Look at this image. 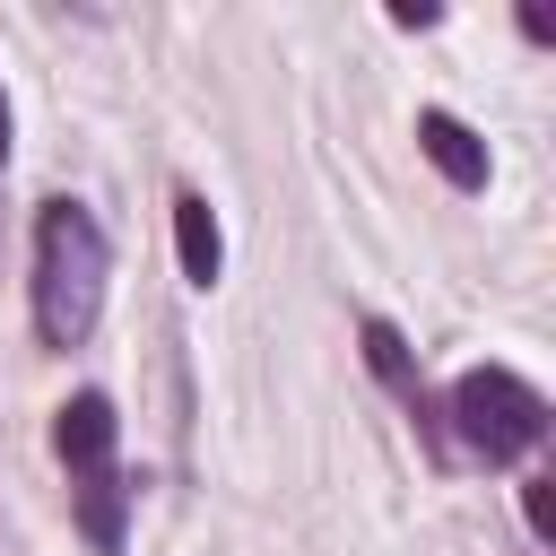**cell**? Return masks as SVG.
<instances>
[{
  "mask_svg": "<svg viewBox=\"0 0 556 556\" xmlns=\"http://www.w3.org/2000/svg\"><path fill=\"white\" fill-rule=\"evenodd\" d=\"M434 17H443L434 0H400V9H391V26H434Z\"/></svg>",
  "mask_w": 556,
  "mask_h": 556,
  "instance_id": "9c48e42d",
  "label": "cell"
},
{
  "mask_svg": "<svg viewBox=\"0 0 556 556\" xmlns=\"http://www.w3.org/2000/svg\"><path fill=\"white\" fill-rule=\"evenodd\" d=\"M104 278H113L104 226L78 200H43V217H35V339L78 348L104 313Z\"/></svg>",
  "mask_w": 556,
  "mask_h": 556,
  "instance_id": "6da1fadb",
  "label": "cell"
},
{
  "mask_svg": "<svg viewBox=\"0 0 556 556\" xmlns=\"http://www.w3.org/2000/svg\"><path fill=\"white\" fill-rule=\"evenodd\" d=\"M417 148H426V165H434L452 191H486V139H478L460 113L426 104V113H417Z\"/></svg>",
  "mask_w": 556,
  "mask_h": 556,
  "instance_id": "277c9868",
  "label": "cell"
},
{
  "mask_svg": "<svg viewBox=\"0 0 556 556\" xmlns=\"http://www.w3.org/2000/svg\"><path fill=\"white\" fill-rule=\"evenodd\" d=\"M0 165H9V96H0Z\"/></svg>",
  "mask_w": 556,
  "mask_h": 556,
  "instance_id": "30bf717a",
  "label": "cell"
},
{
  "mask_svg": "<svg viewBox=\"0 0 556 556\" xmlns=\"http://www.w3.org/2000/svg\"><path fill=\"white\" fill-rule=\"evenodd\" d=\"M452 426H460L469 452L521 460V452L547 434V400H539L521 374H504V365H469V374L452 382Z\"/></svg>",
  "mask_w": 556,
  "mask_h": 556,
  "instance_id": "7a4b0ae2",
  "label": "cell"
},
{
  "mask_svg": "<svg viewBox=\"0 0 556 556\" xmlns=\"http://www.w3.org/2000/svg\"><path fill=\"white\" fill-rule=\"evenodd\" d=\"M556 478H530L521 486V513H530V539H556V495H547Z\"/></svg>",
  "mask_w": 556,
  "mask_h": 556,
  "instance_id": "ba28073f",
  "label": "cell"
},
{
  "mask_svg": "<svg viewBox=\"0 0 556 556\" xmlns=\"http://www.w3.org/2000/svg\"><path fill=\"white\" fill-rule=\"evenodd\" d=\"M174 252H182V278H191V287H217L226 235H217V217H208L200 191H174Z\"/></svg>",
  "mask_w": 556,
  "mask_h": 556,
  "instance_id": "5b68a950",
  "label": "cell"
},
{
  "mask_svg": "<svg viewBox=\"0 0 556 556\" xmlns=\"http://www.w3.org/2000/svg\"><path fill=\"white\" fill-rule=\"evenodd\" d=\"M113 434H122V417H113V400H104V391H78V400H61V408H52V452H61L78 478L113 469Z\"/></svg>",
  "mask_w": 556,
  "mask_h": 556,
  "instance_id": "3957f363",
  "label": "cell"
},
{
  "mask_svg": "<svg viewBox=\"0 0 556 556\" xmlns=\"http://www.w3.org/2000/svg\"><path fill=\"white\" fill-rule=\"evenodd\" d=\"M356 339H365V365H374V374H382V382L400 391V408H408L417 426H434V408H426V374H417V356H408V339H400V330H391L382 313H374V321H365Z\"/></svg>",
  "mask_w": 556,
  "mask_h": 556,
  "instance_id": "8992f818",
  "label": "cell"
},
{
  "mask_svg": "<svg viewBox=\"0 0 556 556\" xmlns=\"http://www.w3.org/2000/svg\"><path fill=\"white\" fill-rule=\"evenodd\" d=\"M122 521H130V478H122V469L78 478V530H87L104 556H122Z\"/></svg>",
  "mask_w": 556,
  "mask_h": 556,
  "instance_id": "52a82bcc",
  "label": "cell"
}]
</instances>
